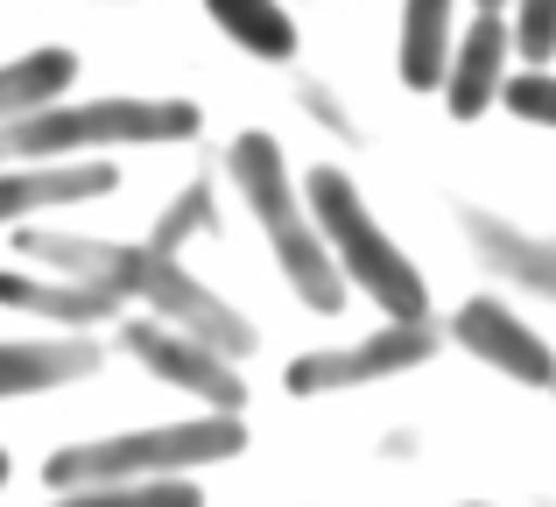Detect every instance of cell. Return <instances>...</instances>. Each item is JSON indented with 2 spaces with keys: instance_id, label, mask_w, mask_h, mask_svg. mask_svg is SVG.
<instances>
[{
  "instance_id": "obj_5",
  "label": "cell",
  "mask_w": 556,
  "mask_h": 507,
  "mask_svg": "<svg viewBox=\"0 0 556 507\" xmlns=\"http://www.w3.org/2000/svg\"><path fill=\"white\" fill-rule=\"evenodd\" d=\"M437 353V331L422 325V317H388V331L367 345H353V353H311L289 367V388L296 395H317V388H353V381H374V373H402L416 367V359Z\"/></svg>"
},
{
  "instance_id": "obj_13",
  "label": "cell",
  "mask_w": 556,
  "mask_h": 507,
  "mask_svg": "<svg viewBox=\"0 0 556 507\" xmlns=\"http://www.w3.org/2000/svg\"><path fill=\"white\" fill-rule=\"evenodd\" d=\"M71 78H78V56L71 50H36L22 64H0V121H22V113L50 106Z\"/></svg>"
},
{
  "instance_id": "obj_12",
  "label": "cell",
  "mask_w": 556,
  "mask_h": 507,
  "mask_svg": "<svg viewBox=\"0 0 556 507\" xmlns=\"http://www.w3.org/2000/svg\"><path fill=\"white\" fill-rule=\"evenodd\" d=\"M212 8V22L226 28L240 50L268 56V64H282V56H296V22H289L275 0H204Z\"/></svg>"
},
{
  "instance_id": "obj_3",
  "label": "cell",
  "mask_w": 556,
  "mask_h": 507,
  "mask_svg": "<svg viewBox=\"0 0 556 507\" xmlns=\"http://www.w3.org/2000/svg\"><path fill=\"white\" fill-rule=\"evenodd\" d=\"M311 219H317V233H325V248L345 261V275H353L388 317H422L430 310L422 275L408 268V254L367 219V205H359V191H353L345 169H311Z\"/></svg>"
},
{
  "instance_id": "obj_10",
  "label": "cell",
  "mask_w": 556,
  "mask_h": 507,
  "mask_svg": "<svg viewBox=\"0 0 556 507\" xmlns=\"http://www.w3.org/2000/svg\"><path fill=\"white\" fill-rule=\"evenodd\" d=\"M99 367L92 339H64V345H0V395H36V388H64L85 381Z\"/></svg>"
},
{
  "instance_id": "obj_18",
  "label": "cell",
  "mask_w": 556,
  "mask_h": 507,
  "mask_svg": "<svg viewBox=\"0 0 556 507\" xmlns=\"http://www.w3.org/2000/svg\"><path fill=\"white\" fill-rule=\"evenodd\" d=\"M0 486H8V452H0Z\"/></svg>"
},
{
  "instance_id": "obj_2",
  "label": "cell",
  "mask_w": 556,
  "mask_h": 507,
  "mask_svg": "<svg viewBox=\"0 0 556 507\" xmlns=\"http://www.w3.org/2000/svg\"><path fill=\"white\" fill-rule=\"evenodd\" d=\"M232 177H240L261 233L275 240V254H282V275L296 282V296L311 303V310H325V317L345 310V275H339V261H331L325 233H317V219L296 205V191H289L282 149H275L268 135H240L232 141Z\"/></svg>"
},
{
  "instance_id": "obj_14",
  "label": "cell",
  "mask_w": 556,
  "mask_h": 507,
  "mask_svg": "<svg viewBox=\"0 0 556 507\" xmlns=\"http://www.w3.org/2000/svg\"><path fill=\"white\" fill-rule=\"evenodd\" d=\"M50 507H204L190 480H121V486H71Z\"/></svg>"
},
{
  "instance_id": "obj_11",
  "label": "cell",
  "mask_w": 556,
  "mask_h": 507,
  "mask_svg": "<svg viewBox=\"0 0 556 507\" xmlns=\"http://www.w3.org/2000/svg\"><path fill=\"white\" fill-rule=\"evenodd\" d=\"M451 64V0H408L402 8V78L437 92Z\"/></svg>"
},
{
  "instance_id": "obj_15",
  "label": "cell",
  "mask_w": 556,
  "mask_h": 507,
  "mask_svg": "<svg viewBox=\"0 0 556 507\" xmlns=\"http://www.w3.org/2000/svg\"><path fill=\"white\" fill-rule=\"evenodd\" d=\"M0 303H50L56 317H99V310H113V296L106 289H36V282H22V275H0Z\"/></svg>"
},
{
  "instance_id": "obj_8",
  "label": "cell",
  "mask_w": 556,
  "mask_h": 507,
  "mask_svg": "<svg viewBox=\"0 0 556 507\" xmlns=\"http://www.w3.org/2000/svg\"><path fill=\"white\" fill-rule=\"evenodd\" d=\"M501 64H507V22L493 8H479V22L465 28L458 42V64H444V99L458 121H479V113L493 106V92H501Z\"/></svg>"
},
{
  "instance_id": "obj_17",
  "label": "cell",
  "mask_w": 556,
  "mask_h": 507,
  "mask_svg": "<svg viewBox=\"0 0 556 507\" xmlns=\"http://www.w3.org/2000/svg\"><path fill=\"white\" fill-rule=\"evenodd\" d=\"M515 42H521V56H529V64H543V56L556 50V0H521Z\"/></svg>"
},
{
  "instance_id": "obj_1",
  "label": "cell",
  "mask_w": 556,
  "mask_h": 507,
  "mask_svg": "<svg viewBox=\"0 0 556 507\" xmlns=\"http://www.w3.org/2000/svg\"><path fill=\"white\" fill-rule=\"evenodd\" d=\"M198 106L184 99H92V106H36L0 121V163H50L78 149H141V141H190Z\"/></svg>"
},
{
  "instance_id": "obj_4",
  "label": "cell",
  "mask_w": 556,
  "mask_h": 507,
  "mask_svg": "<svg viewBox=\"0 0 556 507\" xmlns=\"http://www.w3.org/2000/svg\"><path fill=\"white\" fill-rule=\"evenodd\" d=\"M247 452V423L232 409L204 416V423H163V430H135V438H106V444H78V452L50 458L56 486H99V480H155V472H190V466H218V458Z\"/></svg>"
},
{
  "instance_id": "obj_9",
  "label": "cell",
  "mask_w": 556,
  "mask_h": 507,
  "mask_svg": "<svg viewBox=\"0 0 556 507\" xmlns=\"http://www.w3.org/2000/svg\"><path fill=\"white\" fill-rule=\"evenodd\" d=\"M113 163H42V169H14L0 177V226L28 219L42 205H78V198H106L113 191Z\"/></svg>"
},
{
  "instance_id": "obj_7",
  "label": "cell",
  "mask_w": 556,
  "mask_h": 507,
  "mask_svg": "<svg viewBox=\"0 0 556 507\" xmlns=\"http://www.w3.org/2000/svg\"><path fill=\"white\" fill-rule=\"evenodd\" d=\"M127 345H135L141 359H149L163 381H177L190 388V395H212L218 409H240V381L226 373V359L212 353V345H198V339H184V331H169V325H127Z\"/></svg>"
},
{
  "instance_id": "obj_16",
  "label": "cell",
  "mask_w": 556,
  "mask_h": 507,
  "mask_svg": "<svg viewBox=\"0 0 556 507\" xmlns=\"http://www.w3.org/2000/svg\"><path fill=\"white\" fill-rule=\"evenodd\" d=\"M501 99H507V113H521V121L556 127V78H549V71H521V78H507Z\"/></svg>"
},
{
  "instance_id": "obj_19",
  "label": "cell",
  "mask_w": 556,
  "mask_h": 507,
  "mask_svg": "<svg viewBox=\"0 0 556 507\" xmlns=\"http://www.w3.org/2000/svg\"><path fill=\"white\" fill-rule=\"evenodd\" d=\"M479 8H493V14H501V0H479Z\"/></svg>"
},
{
  "instance_id": "obj_6",
  "label": "cell",
  "mask_w": 556,
  "mask_h": 507,
  "mask_svg": "<svg viewBox=\"0 0 556 507\" xmlns=\"http://www.w3.org/2000/svg\"><path fill=\"white\" fill-rule=\"evenodd\" d=\"M458 345H465V353H479L486 367L529 381V388H549L556 381V353L535 339L529 325H521L515 310H507L501 296H472V303H465V310H458Z\"/></svg>"
}]
</instances>
